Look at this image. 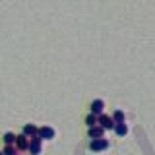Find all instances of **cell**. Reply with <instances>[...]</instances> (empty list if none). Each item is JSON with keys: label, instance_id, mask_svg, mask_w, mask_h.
Returning a JSON list of instances; mask_svg holds the SVG:
<instances>
[{"label": "cell", "instance_id": "3", "mask_svg": "<svg viewBox=\"0 0 155 155\" xmlns=\"http://www.w3.org/2000/svg\"><path fill=\"white\" fill-rule=\"evenodd\" d=\"M99 124L103 126L105 130H114V126H116V122H114V118L113 116H109V114H99Z\"/></svg>", "mask_w": 155, "mask_h": 155}, {"label": "cell", "instance_id": "8", "mask_svg": "<svg viewBox=\"0 0 155 155\" xmlns=\"http://www.w3.org/2000/svg\"><path fill=\"white\" fill-rule=\"evenodd\" d=\"M21 132L25 134V136H29V138H33V136H37V134H39V128H37L35 124H25Z\"/></svg>", "mask_w": 155, "mask_h": 155}, {"label": "cell", "instance_id": "11", "mask_svg": "<svg viewBox=\"0 0 155 155\" xmlns=\"http://www.w3.org/2000/svg\"><path fill=\"white\" fill-rule=\"evenodd\" d=\"M85 124H87V126H95V124H99V114L89 113V114H87V118H85Z\"/></svg>", "mask_w": 155, "mask_h": 155}, {"label": "cell", "instance_id": "5", "mask_svg": "<svg viewBox=\"0 0 155 155\" xmlns=\"http://www.w3.org/2000/svg\"><path fill=\"white\" fill-rule=\"evenodd\" d=\"M87 134H89V138H91V140H95V138H103V136H105V128H103L101 124L89 126V130H87Z\"/></svg>", "mask_w": 155, "mask_h": 155}, {"label": "cell", "instance_id": "2", "mask_svg": "<svg viewBox=\"0 0 155 155\" xmlns=\"http://www.w3.org/2000/svg\"><path fill=\"white\" fill-rule=\"evenodd\" d=\"M107 147H109V140H105V138H95V140L89 142L91 151H105Z\"/></svg>", "mask_w": 155, "mask_h": 155}, {"label": "cell", "instance_id": "13", "mask_svg": "<svg viewBox=\"0 0 155 155\" xmlns=\"http://www.w3.org/2000/svg\"><path fill=\"white\" fill-rule=\"evenodd\" d=\"M113 118H114V122L118 124V122H124V118H126V116H124L122 110H114V113H113Z\"/></svg>", "mask_w": 155, "mask_h": 155}, {"label": "cell", "instance_id": "12", "mask_svg": "<svg viewBox=\"0 0 155 155\" xmlns=\"http://www.w3.org/2000/svg\"><path fill=\"white\" fill-rule=\"evenodd\" d=\"M2 151L6 153V155H18L19 149L16 147V145H4V149H2Z\"/></svg>", "mask_w": 155, "mask_h": 155}, {"label": "cell", "instance_id": "10", "mask_svg": "<svg viewBox=\"0 0 155 155\" xmlns=\"http://www.w3.org/2000/svg\"><path fill=\"white\" fill-rule=\"evenodd\" d=\"M16 140H18V136L14 132H6V134H4V143H6V145H16Z\"/></svg>", "mask_w": 155, "mask_h": 155}, {"label": "cell", "instance_id": "4", "mask_svg": "<svg viewBox=\"0 0 155 155\" xmlns=\"http://www.w3.org/2000/svg\"><path fill=\"white\" fill-rule=\"evenodd\" d=\"M29 136H25V134H18V140H16V147L19 149V151H25V149H29Z\"/></svg>", "mask_w": 155, "mask_h": 155}, {"label": "cell", "instance_id": "7", "mask_svg": "<svg viewBox=\"0 0 155 155\" xmlns=\"http://www.w3.org/2000/svg\"><path fill=\"white\" fill-rule=\"evenodd\" d=\"M103 110H105V101H103V99H95L93 103H91V113L103 114Z\"/></svg>", "mask_w": 155, "mask_h": 155}, {"label": "cell", "instance_id": "14", "mask_svg": "<svg viewBox=\"0 0 155 155\" xmlns=\"http://www.w3.org/2000/svg\"><path fill=\"white\" fill-rule=\"evenodd\" d=\"M0 155H6V153H4V151H0Z\"/></svg>", "mask_w": 155, "mask_h": 155}, {"label": "cell", "instance_id": "6", "mask_svg": "<svg viewBox=\"0 0 155 155\" xmlns=\"http://www.w3.org/2000/svg\"><path fill=\"white\" fill-rule=\"evenodd\" d=\"M39 136H41L43 140H54V128H51V126H43V128H39Z\"/></svg>", "mask_w": 155, "mask_h": 155}, {"label": "cell", "instance_id": "9", "mask_svg": "<svg viewBox=\"0 0 155 155\" xmlns=\"http://www.w3.org/2000/svg\"><path fill=\"white\" fill-rule=\"evenodd\" d=\"M114 132H116V136H120V138H122V136L128 134V126H126L124 122H118V124L114 126Z\"/></svg>", "mask_w": 155, "mask_h": 155}, {"label": "cell", "instance_id": "1", "mask_svg": "<svg viewBox=\"0 0 155 155\" xmlns=\"http://www.w3.org/2000/svg\"><path fill=\"white\" fill-rule=\"evenodd\" d=\"M41 149H43V138L37 134V136H33V138L29 140V149H27V151L31 155H39Z\"/></svg>", "mask_w": 155, "mask_h": 155}]
</instances>
